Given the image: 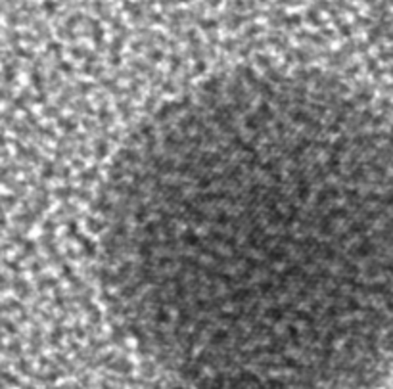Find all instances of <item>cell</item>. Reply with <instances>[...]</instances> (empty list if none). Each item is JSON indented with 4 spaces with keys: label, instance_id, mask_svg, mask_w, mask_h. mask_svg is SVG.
<instances>
[{
    "label": "cell",
    "instance_id": "obj_1",
    "mask_svg": "<svg viewBox=\"0 0 393 389\" xmlns=\"http://www.w3.org/2000/svg\"><path fill=\"white\" fill-rule=\"evenodd\" d=\"M100 276L146 349L205 368L393 361V123L349 84L242 69L152 113L100 194Z\"/></svg>",
    "mask_w": 393,
    "mask_h": 389
}]
</instances>
